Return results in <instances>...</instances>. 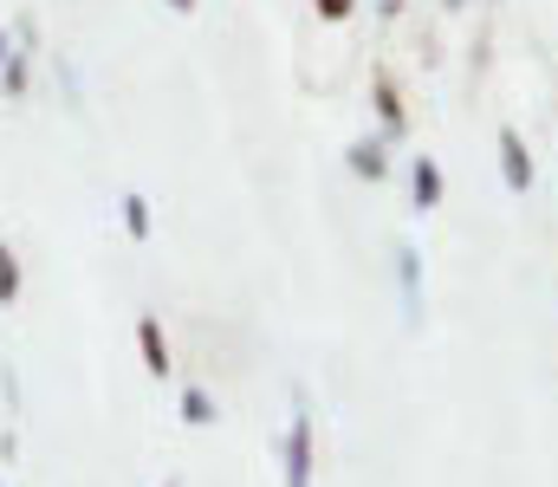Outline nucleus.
<instances>
[{
	"mask_svg": "<svg viewBox=\"0 0 558 487\" xmlns=\"http://www.w3.org/2000/svg\"><path fill=\"white\" fill-rule=\"evenodd\" d=\"M318 13H325V20H344V13H351V0H318Z\"/></svg>",
	"mask_w": 558,
	"mask_h": 487,
	"instance_id": "nucleus-9",
	"label": "nucleus"
},
{
	"mask_svg": "<svg viewBox=\"0 0 558 487\" xmlns=\"http://www.w3.org/2000/svg\"><path fill=\"white\" fill-rule=\"evenodd\" d=\"M13 293H20V260L0 247V300H13Z\"/></svg>",
	"mask_w": 558,
	"mask_h": 487,
	"instance_id": "nucleus-5",
	"label": "nucleus"
},
{
	"mask_svg": "<svg viewBox=\"0 0 558 487\" xmlns=\"http://www.w3.org/2000/svg\"><path fill=\"white\" fill-rule=\"evenodd\" d=\"M0 46H7V39H0ZM0 59H7V52H0Z\"/></svg>",
	"mask_w": 558,
	"mask_h": 487,
	"instance_id": "nucleus-11",
	"label": "nucleus"
},
{
	"mask_svg": "<svg viewBox=\"0 0 558 487\" xmlns=\"http://www.w3.org/2000/svg\"><path fill=\"white\" fill-rule=\"evenodd\" d=\"M292 487H312V429L292 423Z\"/></svg>",
	"mask_w": 558,
	"mask_h": 487,
	"instance_id": "nucleus-2",
	"label": "nucleus"
},
{
	"mask_svg": "<svg viewBox=\"0 0 558 487\" xmlns=\"http://www.w3.org/2000/svg\"><path fill=\"white\" fill-rule=\"evenodd\" d=\"M435 195H441V175H435V169H428V162H422V169H416V202H422V208H428V202H435Z\"/></svg>",
	"mask_w": 558,
	"mask_h": 487,
	"instance_id": "nucleus-6",
	"label": "nucleus"
},
{
	"mask_svg": "<svg viewBox=\"0 0 558 487\" xmlns=\"http://www.w3.org/2000/svg\"><path fill=\"white\" fill-rule=\"evenodd\" d=\"M137 344H143V357H149V370L162 377V370H169V344H162V331H156V319H143V325H137Z\"/></svg>",
	"mask_w": 558,
	"mask_h": 487,
	"instance_id": "nucleus-3",
	"label": "nucleus"
},
{
	"mask_svg": "<svg viewBox=\"0 0 558 487\" xmlns=\"http://www.w3.org/2000/svg\"><path fill=\"white\" fill-rule=\"evenodd\" d=\"M351 169H357V175H384V150H377V144H357V150H351Z\"/></svg>",
	"mask_w": 558,
	"mask_h": 487,
	"instance_id": "nucleus-4",
	"label": "nucleus"
},
{
	"mask_svg": "<svg viewBox=\"0 0 558 487\" xmlns=\"http://www.w3.org/2000/svg\"><path fill=\"white\" fill-rule=\"evenodd\" d=\"M500 157H507V182H513V188H526V182H533V162H526V144H520L513 131H500Z\"/></svg>",
	"mask_w": 558,
	"mask_h": 487,
	"instance_id": "nucleus-1",
	"label": "nucleus"
},
{
	"mask_svg": "<svg viewBox=\"0 0 558 487\" xmlns=\"http://www.w3.org/2000/svg\"><path fill=\"white\" fill-rule=\"evenodd\" d=\"M124 221H131V234H149V208H143V195H131V202H124Z\"/></svg>",
	"mask_w": 558,
	"mask_h": 487,
	"instance_id": "nucleus-7",
	"label": "nucleus"
},
{
	"mask_svg": "<svg viewBox=\"0 0 558 487\" xmlns=\"http://www.w3.org/2000/svg\"><path fill=\"white\" fill-rule=\"evenodd\" d=\"M182 416H189V423H208L215 410H208V397H202V390H189V397H182Z\"/></svg>",
	"mask_w": 558,
	"mask_h": 487,
	"instance_id": "nucleus-8",
	"label": "nucleus"
},
{
	"mask_svg": "<svg viewBox=\"0 0 558 487\" xmlns=\"http://www.w3.org/2000/svg\"><path fill=\"white\" fill-rule=\"evenodd\" d=\"M169 7H195V0H169Z\"/></svg>",
	"mask_w": 558,
	"mask_h": 487,
	"instance_id": "nucleus-10",
	"label": "nucleus"
}]
</instances>
